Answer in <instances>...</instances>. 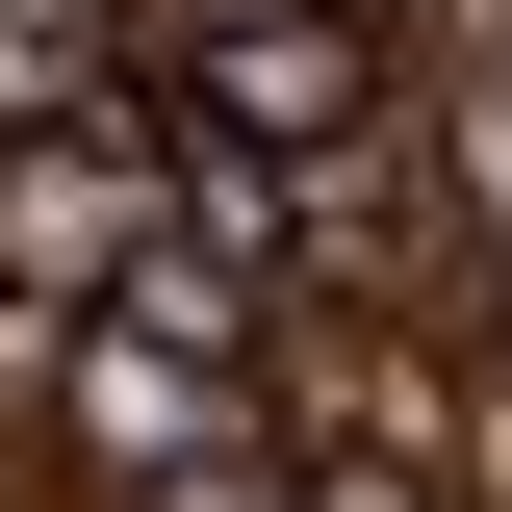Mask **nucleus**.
Segmentation results:
<instances>
[{
    "label": "nucleus",
    "instance_id": "6",
    "mask_svg": "<svg viewBox=\"0 0 512 512\" xmlns=\"http://www.w3.org/2000/svg\"><path fill=\"white\" fill-rule=\"evenodd\" d=\"M282 487H308V512H461V461H410V436H282Z\"/></svg>",
    "mask_w": 512,
    "mask_h": 512
},
{
    "label": "nucleus",
    "instance_id": "8",
    "mask_svg": "<svg viewBox=\"0 0 512 512\" xmlns=\"http://www.w3.org/2000/svg\"><path fill=\"white\" fill-rule=\"evenodd\" d=\"M154 26H359V0H154Z\"/></svg>",
    "mask_w": 512,
    "mask_h": 512
},
{
    "label": "nucleus",
    "instance_id": "5",
    "mask_svg": "<svg viewBox=\"0 0 512 512\" xmlns=\"http://www.w3.org/2000/svg\"><path fill=\"white\" fill-rule=\"evenodd\" d=\"M128 103V52H52V26H0V180L52 154V128H103Z\"/></svg>",
    "mask_w": 512,
    "mask_h": 512
},
{
    "label": "nucleus",
    "instance_id": "2",
    "mask_svg": "<svg viewBox=\"0 0 512 512\" xmlns=\"http://www.w3.org/2000/svg\"><path fill=\"white\" fill-rule=\"evenodd\" d=\"M154 128H205V154H359V128H410V77H384V26H154Z\"/></svg>",
    "mask_w": 512,
    "mask_h": 512
},
{
    "label": "nucleus",
    "instance_id": "1",
    "mask_svg": "<svg viewBox=\"0 0 512 512\" xmlns=\"http://www.w3.org/2000/svg\"><path fill=\"white\" fill-rule=\"evenodd\" d=\"M180 461H282V384H256V359H205V333L77 308V333H52V410H26V487L128 512V487H180Z\"/></svg>",
    "mask_w": 512,
    "mask_h": 512
},
{
    "label": "nucleus",
    "instance_id": "3",
    "mask_svg": "<svg viewBox=\"0 0 512 512\" xmlns=\"http://www.w3.org/2000/svg\"><path fill=\"white\" fill-rule=\"evenodd\" d=\"M128 256H154V52H128L103 128H52V154L0 180V308H103Z\"/></svg>",
    "mask_w": 512,
    "mask_h": 512
},
{
    "label": "nucleus",
    "instance_id": "4",
    "mask_svg": "<svg viewBox=\"0 0 512 512\" xmlns=\"http://www.w3.org/2000/svg\"><path fill=\"white\" fill-rule=\"evenodd\" d=\"M410 205H436V333L512 359V77H436L410 103Z\"/></svg>",
    "mask_w": 512,
    "mask_h": 512
},
{
    "label": "nucleus",
    "instance_id": "7",
    "mask_svg": "<svg viewBox=\"0 0 512 512\" xmlns=\"http://www.w3.org/2000/svg\"><path fill=\"white\" fill-rule=\"evenodd\" d=\"M128 512H308L282 461H180V487H128Z\"/></svg>",
    "mask_w": 512,
    "mask_h": 512
}]
</instances>
